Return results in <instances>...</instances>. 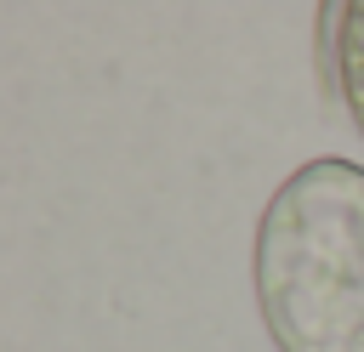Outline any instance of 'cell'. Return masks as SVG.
Returning <instances> with one entry per match:
<instances>
[{"mask_svg":"<svg viewBox=\"0 0 364 352\" xmlns=\"http://www.w3.org/2000/svg\"><path fill=\"white\" fill-rule=\"evenodd\" d=\"M250 278L279 352H364V165H296L262 204Z\"/></svg>","mask_w":364,"mask_h":352,"instance_id":"obj_1","label":"cell"},{"mask_svg":"<svg viewBox=\"0 0 364 352\" xmlns=\"http://www.w3.org/2000/svg\"><path fill=\"white\" fill-rule=\"evenodd\" d=\"M313 23H318L324 91L341 102V114L364 136V0H330V6H318Z\"/></svg>","mask_w":364,"mask_h":352,"instance_id":"obj_2","label":"cell"}]
</instances>
